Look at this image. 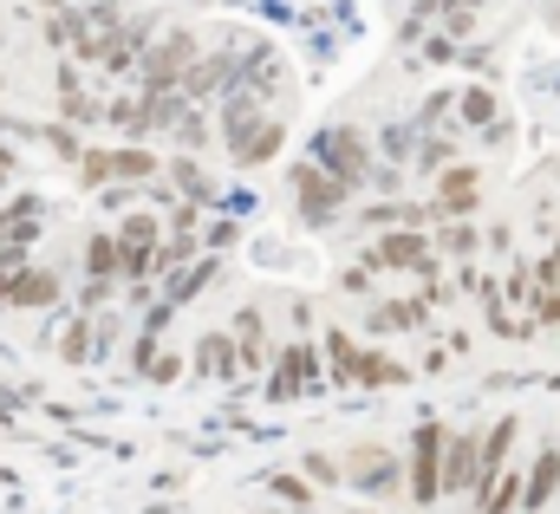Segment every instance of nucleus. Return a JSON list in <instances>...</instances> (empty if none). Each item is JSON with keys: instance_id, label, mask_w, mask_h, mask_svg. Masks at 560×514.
<instances>
[{"instance_id": "f257e3e1", "label": "nucleus", "mask_w": 560, "mask_h": 514, "mask_svg": "<svg viewBox=\"0 0 560 514\" xmlns=\"http://www.w3.org/2000/svg\"><path fill=\"white\" fill-rule=\"evenodd\" d=\"M411 502L430 509V502H443V423H418V436H411Z\"/></svg>"}, {"instance_id": "f03ea898", "label": "nucleus", "mask_w": 560, "mask_h": 514, "mask_svg": "<svg viewBox=\"0 0 560 514\" xmlns=\"http://www.w3.org/2000/svg\"><path fill=\"white\" fill-rule=\"evenodd\" d=\"M319 170H332L346 189H359V183L372 176V143H365L352 125H332L326 137H319Z\"/></svg>"}, {"instance_id": "7ed1b4c3", "label": "nucleus", "mask_w": 560, "mask_h": 514, "mask_svg": "<svg viewBox=\"0 0 560 514\" xmlns=\"http://www.w3.org/2000/svg\"><path fill=\"white\" fill-rule=\"evenodd\" d=\"M476 456H482L476 430H443V495L476 502Z\"/></svg>"}, {"instance_id": "20e7f679", "label": "nucleus", "mask_w": 560, "mask_h": 514, "mask_svg": "<svg viewBox=\"0 0 560 514\" xmlns=\"http://www.w3.org/2000/svg\"><path fill=\"white\" fill-rule=\"evenodd\" d=\"M143 92H183V72L196 66V39L189 33H170L156 52H143Z\"/></svg>"}, {"instance_id": "39448f33", "label": "nucleus", "mask_w": 560, "mask_h": 514, "mask_svg": "<svg viewBox=\"0 0 560 514\" xmlns=\"http://www.w3.org/2000/svg\"><path fill=\"white\" fill-rule=\"evenodd\" d=\"M346 196H352V189H346L332 170H319V163H313V170H293V202H300L306 222H332Z\"/></svg>"}, {"instance_id": "423d86ee", "label": "nucleus", "mask_w": 560, "mask_h": 514, "mask_svg": "<svg viewBox=\"0 0 560 514\" xmlns=\"http://www.w3.org/2000/svg\"><path fill=\"white\" fill-rule=\"evenodd\" d=\"M319 385H326L319 352L300 339V346H287V352H280V372H275V385H268V397H300V390H319Z\"/></svg>"}, {"instance_id": "0eeeda50", "label": "nucleus", "mask_w": 560, "mask_h": 514, "mask_svg": "<svg viewBox=\"0 0 560 514\" xmlns=\"http://www.w3.org/2000/svg\"><path fill=\"white\" fill-rule=\"evenodd\" d=\"M476 196H482V176H476L469 163H450V170H436V202H430V209H436V222H443V215H469Z\"/></svg>"}, {"instance_id": "6e6552de", "label": "nucleus", "mask_w": 560, "mask_h": 514, "mask_svg": "<svg viewBox=\"0 0 560 514\" xmlns=\"http://www.w3.org/2000/svg\"><path fill=\"white\" fill-rule=\"evenodd\" d=\"M352 482H359L365 495H398V489H405V469H398L378 443H365V449L352 456Z\"/></svg>"}, {"instance_id": "1a4fd4ad", "label": "nucleus", "mask_w": 560, "mask_h": 514, "mask_svg": "<svg viewBox=\"0 0 560 514\" xmlns=\"http://www.w3.org/2000/svg\"><path fill=\"white\" fill-rule=\"evenodd\" d=\"M372 267H430V235L423 229H392L378 248H372Z\"/></svg>"}, {"instance_id": "9d476101", "label": "nucleus", "mask_w": 560, "mask_h": 514, "mask_svg": "<svg viewBox=\"0 0 560 514\" xmlns=\"http://www.w3.org/2000/svg\"><path fill=\"white\" fill-rule=\"evenodd\" d=\"M0 300H7V306H52V300H59V273H46V267H20V280H7Z\"/></svg>"}, {"instance_id": "9b49d317", "label": "nucleus", "mask_w": 560, "mask_h": 514, "mask_svg": "<svg viewBox=\"0 0 560 514\" xmlns=\"http://www.w3.org/2000/svg\"><path fill=\"white\" fill-rule=\"evenodd\" d=\"M560 495V449H541V463H535V476L522 482V514H541L548 502Z\"/></svg>"}, {"instance_id": "f8f14e48", "label": "nucleus", "mask_w": 560, "mask_h": 514, "mask_svg": "<svg viewBox=\"0 0 560 514\" xmlns=\"http://www.w3.org/2000/svg\"><path fill=\"white\" fill-rule=\"evenodd\" d=\"M235 346H242V372H255L268 359V319H261V306H242L235 313Z\"/></svg>"}, {"instance_id": "ddd939ff", "label": "nucleus", "mask_w": 560, "mask_h": 514, "mask_svg": "<svg viewBox=\"0 0 560 514\" xmlns=\"http://www.w3.org/2000/svg\"><path fill=\"white\" fill-rule=\"evenodd\" d=\"M196 365H202L209 378H222V385H229V378H242V346H235L229 332H209V339H202V352H196Z\"/></svg>"}, {"instance_id": "4468645a", "label": "nucleus", "mask_w": 560, "mask_h": 514, "mask_svg": "<svg viewBox=\"0 0 560 514\" xmlns=\"http://www.w3.org/2000/svg\"><path fill=\"white\" fill-rule=\"evenodd\" d=\"M418 326H430V300H385L372 313V332H418Z\"/></svg>"}, {"instance_id": "2eb2a0df", "label": "nucleus", "mask_w": 560, "mask_h": 514, "mask_svg": "<svg viewBox=\"0 0 560 514\" xmlns=\"http://www.w3.org/2000/svg\"><path fill=\"white\" fill-rule=\"evenodd\" d=\"M522 482H528V476H522L515 463H502V476L476 495V502H482V514H515V509H522Z\"/></svg>"}, {"instance_id": "dca6fc26", "label": "nucleus", "mask_w": 560, "mask_h": 514, "mask_svg": "<svg viewBox=\"0 0 560 514\" xmlns=\"http://www.w3.org/2000/svg\"><path fill=\"white\" fill-rule=\"evenodd\" d=\"M352 365H359V346L346 326H326V385H352Z\"/></svg>"}, {"instance_id": "f3484780", "label": "nucleus", "mask_w": 560, "mask_h": 514, "mask_svg": "<svg viewBox=\"0 0 560 514\" xmlns=\"http://www.w3.org/2000/svg\"><path fill=\"white\" fill-rule=\"evenodd\" d=\"M275 150H280V118H261V125L235 143V163L255 170V163H275Z\"/></svg>"}, {"instance_id": "a211bd4d", "label": "nucleus", "mask_w": 560, "mask_h": 514, "mask_svg": "<svg viewBox=\"0 0 560 514\" xmlns=\"http://www.w3.org/2000/svg\"><path fill=\"white\" fill-rule=\"evenodd\" d=\"M405 378H411V372H405V365H392V359H378V352H359V365H352V385H405Z\"/></svg>"}, {"instance_id": "6ab92c4d", "label": "nucleus", "mask_w": 560, "mask_h": 514, "mask_svg": "<svg viewBox=\"0 0 560 514\" xmlns=\"http://www.w3.org/2000/svg\"><path fill=\"white\" fill-rule=\"evenodd\" d=\"M163 163L150 150H112V183H150Z\"/></svg>"}, {"instance_id": "aec40b11", "label": "nucleus", "mask_w": 560, "mask_h": 514, "mask_svg": "<svg viewBox=\"0 0 560 514\" xmlns=\"http://www.w3.org/2000/svg\"><path fill=\"white\" fill-rule=\"evenodd\" d=\"M476 242H482L476 222H463V215H443V222H436V248H443V255H476Z\"/></svg>"}, {"instance_id": "412c9836", "label": "nucleus", "mask_w": 560, "mask_h": 514, "mask_svg": "<svg viewBox=\"0 0 560 514\" xmlns=\"http://www.w3.org/2000/svg\"><path fill=\"white\" fill-rule=\"evenodd\" d=\"M85 273L92 280H118V235H92L85 242Z\"/></svg>"}, {"instance_id": "4be33fe9", "label": "nucleus", "mask_w": 560, "mask_h": 514, "mask_svg": "<svg viewBox=\"0 0 560 514\" xmlns=\"http://www.w3.org/2000/svg\"><path fill=\"white\" fill-rule=\"evenodd\" d=\"M163 242V222L156 215H125L118 222V248H156Z\"/></svg>"}, {"instance_id": "5701e85b", "label": "nucleus", "mask_w": 560, "mask_h": 514, "mask_svg": "<svg viewBox=\"0 0 560 514\" xmlns=\"http://www.w3.org/2000/svg\"><path fill=\"white\" fill-rule=\"evenodd\" d=\"M170 176H176V189H183L189 202H196V196H202V202L215 196V183L202 176V163H196V156H176V163H170Z\"/></svg>"}, {"instance_id": "b1692460", "label": "nucleus", "mask_w": 560, "mask_h": 514, "mask_svg": "<svg viewBox=\"0 0 560 514\" xmlns=\"http://www.w3.org/2000/svg\"><path fill=\"white\" fill-rule=\"evenodd\" d=\"M105 118H112L118 130H131V137H143V130H150V105H143V98H112Z\"/></svg>"}, {"instance_id": "393cba45", "label": "nucleus", "mask_w": 560, "mask_h": 514, "mask_svg": "<svg viewBox=\"0 0 560 514\" xmlns=\"http://www.w3.org/2000/svg\"><path fill=\"white\" fill-rule=\"evenodd\" d=\"M215 280V260H202V267H183V273H170V306H183L189 293H202Z\"/></svg>"}, {"instance_id": "a878e982", "label": "nucleus", "mask_w": 560, "mask_h": 514, "mask_svg": "<svg viewBox=\"0 0 560 514\" xmlns=\"http://www.w3.org/2000/svg\"><path fill=\"white\" fill-rule=\"evenodd\" d=\"M255 125H261L255 98H235V105H229V118H222V137H229V150H235V143H242V137H248Z\"/></svg>"}, {"instance_id": "bb28decb", "label": "nucleus", "mask_w": 560, "mask_h": 514, "mask_svg": "<svg viewBox=\"0 0 560 514\" xmlns=\"http://www.w3.org/2000/svg\"><path fill=\"white\" fill-rule=\"evenodd\" d=\"M79 183L85 189H105L112 183V150H79Z\"/></svg>"}, {"instance_id": "cd10ccee", "label": "nucleus", "mask_w": 560, "mask_h": 514, "mask_svg": "<svg viewBox=\"0 0 560 514\" xmlns=\"http://www.w3.org/2000/svg\"><path fill=\"white\" fill-rule=\"evenodd\" d=\"M59 359H72V365L92 359V319H72V326L59 332Z\"/></svg>"}, {"instance_id": "c85d7f7f", "label": "nucleus", "mask_w": 560, "mask_h": 514, "mask_svg": "<svg viewBox=\"0 0 560 514\" xmlns=\"http://www.w3.org/2000/svg\"><path fill=\"white\" fill-rule=\"evenodd\" d=\"M268 489H275L280 502H293V509H313V482H300V476H287V469L268 476Z\"/></svg>"}, {"instance_id": "c756f323", "label": "nucleus", "mask_w": 560, "mask_h": 514, "mask_svg": "<svg viewBox=\"0 0 560 514\" xmlns=\"http://www.w3.org/2000/svg\"><path fill=\"white\" fill-rule=\"evenodd\" d=\"M456 112H463V125H489V118H495V98H489V92H482V85H476V92H463V98H456Z\"/></svg>"}, {"instance_id": "7c9ffc66", "label": "nucleus", "mask_w": 560, "mask_h": 514, "mask_svg": "<svg viewBox=\"0 0 560 514\" xmlns=\"http://www.w3.org/2000/svg\"><path fill=\"white\" fill-rule=\"evenodd\" d=\"M502 300L528 306V300H535V267H509V273H502Z\"/></svg>"}, {"instance_id": "2f4dec72", "label": "nucleus", "mask_w": 560, "mask_h": 514, "mask_svg": "<svg viewBox=\"0 0 560 514\" xmlns=\"http://www.w3.org/2000/svg\"><path fill=\"white\" fill-rule=\"evenodd\" d=\"M143 378H150V385H176V378H183V359H176V352H150Z\"/></svg>"}, {"instance_id": "473e14b6", "label": "nucleus", "mask_w": 560, "mask_h": 514, "mask_svg": "<svg viewBox=\"0 0 560 514\" xmlns=\"http://www.w3.org/2000/svg\"><path fill=\"white\" fill-rule=\"evenodd\" d=\"M176 137H183V150H196V143H209V125H202L196 112H183V118H176Z\"/></svg>"}, {"instance_id": "72a5a7b5", "label": "nucleus", "mask_w": 560, "mask_h": 514, "mask_svg": "<svg viewBox=\"0 0 560 514\" xmlns=\"http://www.w3.org/2000/svg\"><path fill=\"white\" fill-rule=\"evenodd\" d=\"M306 476H313V482H339V463H332V456H306Z\"/></svg>"}, {"instance_id": "f704fd0d", "label": "nucleus", "mask_w": 560, "mask_h": 514, "mask_svg": "<svg viewBox=\"0 0 560 514\" xmlns=\"http://www.w3.org/2000/svg\"><path fill=\"white\" fill-rule=\"evenodd\" d=\"M46 143H52L59 156H72V163H79V137H72V130H46Z\"/></svg>"}, {"instance_id": "c9c22d12", "label": "nucleus", "mask_w": 560, "mask_h": 514, "mask_svg": "<svg viewBox=\"0 0 560 514\" xmlns=\"http://www.w3.org/2000/svg\"><path fill=\"white\" fill-rule=\"evenodd\" d=\"M0 170H13V150H7V143H0Z\"/></svg>"}, {"instance_id": "e433bc0d", "label": "nucleus", "mask_w": 560, "mask_h": 514, "mask_svg": "<svg viewBox=\"0 0 560 514\" xmlns=\"http://www.w3.org/2000/svg\"><path fill=\"white\" fill-rule=\"evenodd\" d=\"M0 183H7V170H0Z\"/></svg>"}, {"instance_id": "4c0bfd02", "label": "nucleus", "mask_w": 560, "mask_h": 514, "mask_svg": "<svg viewBox=\"0 0 560 514\" xmlns=\"http://www.w3.org/2000/svg\"><path fill=\"white\" fill-rule=\"evenodd\" d=\"M0 39H7V33H0Z\"/></svg>"}]
</instances>
